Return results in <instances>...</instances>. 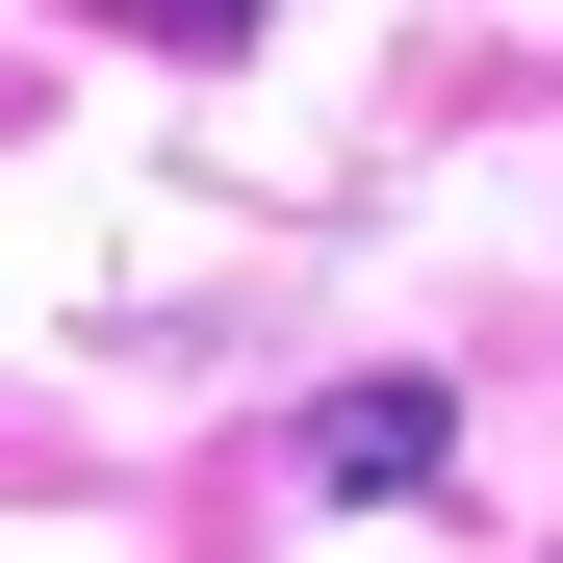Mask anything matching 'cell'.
I'll use <instances>...</instances> for the list:
<instances>
[{"instance_id": "1", "label": "cell", "mask_w": 563, "mask_h": 563, "mask_svg": "<svg viewBox=\"0 0 563 563\" xmlns=\"http://www.w3.org/2000/svg\"><path fill=\"white\" fill-rule=\"evenodd\" d=\"M308 487H333V512H410V487H461V410H435V385H333V410H308Z\"/></svg>"}]
</instances>
